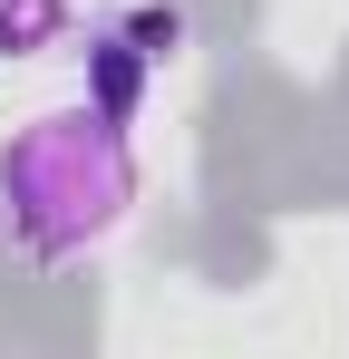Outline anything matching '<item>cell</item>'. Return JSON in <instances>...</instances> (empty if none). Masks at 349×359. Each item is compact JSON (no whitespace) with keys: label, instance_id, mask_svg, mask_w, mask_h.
Instances as JSON below:
<instances>
[{"label":"cell","instance_id":"cell-1","mask_svg":"<svg viewBox=\"0 0 349 359\" xmlns=\"http://www.w3.org/2000/svg\"><path fill=\"white\" fill-rule=\"evenodd\" d=\"M136 214V146L116 126L107 97H78V107H49V117L10 126L0 146V224L29 262H88L107 252Z\"/></svg>","mask_w":349,"mask_h":359}]
</instances>
